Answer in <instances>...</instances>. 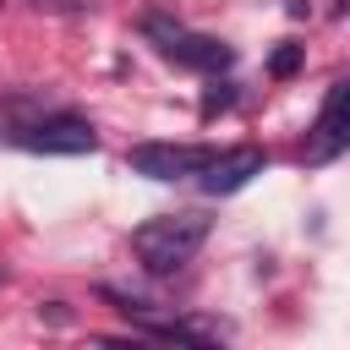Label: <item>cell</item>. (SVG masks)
Masks as SVG:
<instances>
[{"instance_id":"obj_6","label":"cell","mask_w":350,"mask_h":350,"mask_svg":"<svg viewBox=\"0 0 350 350\" xmlns=\"http://www.w3.org/2000/svg\"><path fill=\"white\" fill-rule=\"evenodd\" d=\"M262 170H268V153L257 142H241V148H224V153L213 148V159L202 164V191L208 197H230V191H241Z\"/></svg>"},{"instance_id":"obj_3","label":"cell","mask_w":350,"mask_h":350,"mask_svg":"<svg viewBox=\"0 0 350 350\" xmlns=\"http://www.w3.org/2000/svg\"><path fill=\"white\" fill-rule=\"evenodd\" d=\"M11 142L27 148V153H93L98 148V131L82 115H38V120L16 126Z\"/></svg>"},{"instance_id":"obj_7","label":"cell","mask_w":350,"mask_h":350,"mask_svg":"<svg viewBox=\"0 0 350 350\" xmlns=\"http://www.w3.org/2000/svg\"><path fill=\"white\" fill-rule=\"evenodd\" d=\"M295 66H301V44H279V49L268 55V71H273V77H290Z\"/></svg>"},{"instance_id":"obj_9","label":"cell","mask_w":350,"mask_h":350,"mask_svg":"<svg viewBox=\"0 0 350 350\" xmlns=\"http://www.w3.org/2000/svg\"><path fill=\"white\" fill-rule=\"evenodd\" d=\"M339 16H350V0H339Z\"/></svg>"},{"instance_id":"obj_2","label":"cell","mask_w":350,"mask_h":350,"mask_svg":"<svg viewBox=\"0 0 350 350\" xmlns=\"http://www.w3.org/2000/svg\"><path fill=\"white\" fill-rule=\"evenodd\" d=\"M142 38H148L164 60H175V66H186V71H208V77L235 60V49H230L224 38L197 33V27H186V22L164 16V11H148V16H142Z\"/></svg>"},{"instance_id":"obj_8","label":"cell","mask_w":350,"mask_h":350,"mask_svg":"<svg viewBox=\"0 0 350 350\" xmlns=\"http://www.w3.org/2000/svg\"><path fill=\"white\" fill-rule=\"evenodd\" d=\"M230 98H235V93H230V82H219V88H213V93L202 98V115H213V109H224Z\"/></svg>"},{"instance_id":"obj_4","label":"cell","mask_w":350,"mask_h":350,"mask_svg":"<svg viewBox=\"0 0 350 350\" xmlns=\"http://www.w3.org/2000/svg\"><path fill=\"white\" fill-rule=\"evenodd\" d=\"M345 148H350V77L328 88V98H323V109H317V120H312V131H306L301 159H306V164H328V159H339Z\"/></svg>"},{"instance_id":"obj_1","label":"cell","mask_w":350,"mask_h":350,"mask_svg":"<svg viewBox=\"0 0 350 350\" xmlns=\"http://www.w3.org/2000/svg\"><path fill=\"white\" fill-rule=\"evenodd\" d=\"M202 241H208V219H202L197 208H186V213H159V219H148V224L131 230V252H137V262H142L148 273H175V268H186Z\"/></svg>"},{"instance_id":"obj_5","label":"cell","mask_w":350,"mask_h":350,"mask_svg":"<svg viewBox=\"0 0 350 350\" xmlns=\"http://www.w3.org/2000/svg\"><path fill=\"white\" fill-rule=\"evenodd\" d=\"M213 159V148H197V142H137L126 153V164L148 180H186V175H202V164Z\"/></svg>"},{"instance_id":"obj_10","label":"cell","mask_w":350,"mask_h":350,"mask_svg":"<svg viewBox=\"0 0 350 350\" xmlns=\"http://www.w3.org/2000/svg\"><path fill=\"white\" fill-rule=\"evenodd\" d=\"M0 279H5V273H0Z\"/></svg>"}]
</instances>
